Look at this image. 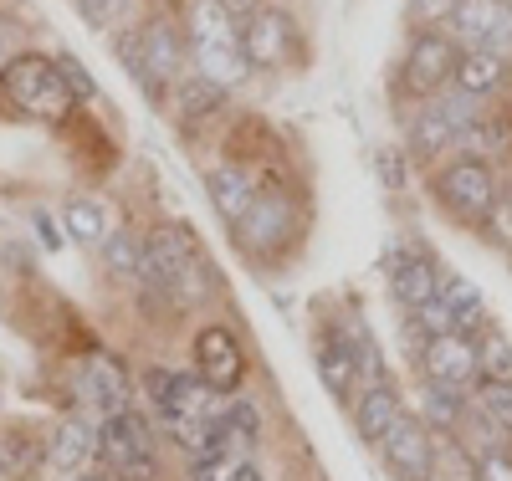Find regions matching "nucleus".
Returning a JSON list of instances; mask_svg holds the SVG:
<instances>
[{
	"label": "nucleus",
	"instance_id": "f257e3e1",
	"mask_svg": "<svg viewBox=\"0 0 512 481\" xmlns=\"http://www.w3.org/2000/svg\"><path fill=\"white\" fill-rule=\"evenodd\" d=\"M139 282L149 292H164L175 302H195L210 287V267L195 246L190 226H154L144 231V261H139Z\"/></svg>",
	"mask_w": 512,
	"mask_h": 481
},
{
	"label": "nucleus",
	"instance_id": "f03ea898",
	"mask_svg": "<svg viewBox=\"0 0 512 481\" xmlns=\"http://www.w3.org/2000/svg\"><path fill=\"white\" fill-rule=\"evenodd\" d=\"M431 200L451 215L456 226L466 231H487L492 210L502 200V180L487 159H472V154H451L431 169Z\"/></svg>",
	"mask_w": 512,
	"mask_h": 481
},
{
	"label": "nucleus",
	"instance_id": "7ed1b4c3",
	"mask_svg": "<svg viewBox=\"0 0 512 481\" xmlns=\"http://www.w3.org/2000/svg\"><path fill=\"white\" fill-rule=\"evenodd\" d=\"M0 98H6L11 113L36 118V123H62L77 108L72 87L57 72V57H41V52L6 57V67H0Z\"/></svg>",
	"mask_w": 512,
	"mask_h": 481
},
{
	"label": "nucleus",
	"instance_id": "20e7f679",
	"mask_svg": "<svg viewBox=\"0 0 512 481\" xmlns=\"http://www.w3.org/2000/svg\"><path fill=\"white\" fill-rule=\"evenodd\" d=\"M487 113L482 98H466L461 87H446V93H436L431 103H420L410 118H405V159L436 169L441 159L456 154V139L466 123H477Z\"/></svg>",
	"mask_w": 512,
	"mask_h": 481
},
{
	"label": "nucleus",
	"instance_id": "39448f33",
	"mask_svg": "<svg viewBox=\"0 0 512 481\" xmlns=\"http://www.w3.org/2000/svg\"><path fill=\"white\" fill-rule=\"evenodd\" d=\"M456 62H461V47L446 26H431V31H410L405 41V57H400V72H395V93L415 98V103H431L436 93H446L451 77H456Z\"/></svg>",
	"mask_w": 512,
	"mask_h": 481
},
{
	"label": "nucleus",
	"instance_id": "423d86ee",
	"mask_svg": "<svg viewBox=\"0 0 512 481\" xmlns=\"http://www.w3.org/2000/svg\"><path fill=\"white\" fill-rule=\"evenodd\" d=\"M139 47H144V77L139 87L149 98H169L175 93V82L190 77V36H185V21L175 11H154L139 21Z\"/></svg>",
	"mask_w": 512,
	"mask_h": 481
},
{
	"label": "nucleus",
	"instance_id": "0eeeda50",
	"mask_svg": "<svg viewBox=\"0 0 512 481\" xmlns=\"http://www.w3.org/2000/svg\"><path fill=\"white\" fill-rule=\"evenodd\" d=\"M98 446H103V461L118 481H159V461H154V430L139 410H123V415H108L98 425Z\"/></svg>",
	"mask_w": 512,
	"mask_h": 481
},
{
	"label": "nucleus",
	"instance_id": "6e6552de",
	"mask_svg": "<svg viewBox=\"0 0 512 481\" xmlns=\"http://www.w3.org/2000/svg\"><path fill=\"white\" fill-rule=\"evenodd\" d=\"M231 236H236V246L246 256L267 261L282 241L297 236V205H292V195L277 190V185H262V190H256V200L246 205V215L231 226Z\"/></svg>",
	"mask_w": 512,
	"mask_h": 481
},
{
	"label": "nucleus",
	"instance_id": "1a4fd4ad",
	"mask_svg": "<svg viewBox=\"0 0 512 481\" xmlns=\"http://www.w3.org/2000/svg\"><path fill=\"white\" fill-rule=\"evenodd\" d=\"M241 52H246L251 72H282L303 57V26H297L292 11L267 6L262 16H251L241 26Z\"/></svg>",
	"mask_w": 512,
	"mask_h": 481
},
{
	"label": "nucleus",
	"instance_id": "9d476101",
	"mask_svg": "<svg viewBox=\"0 0 512 481\" xmlns=\"http://www.w3.org/2000/svg\"><path fill=\"white\" fill-rule=\"evenodd\" d=\"M446 31L461 52H497L512 62V0H461Z\"/></svg>",
	"mask_w": 512,
	"mask_h": 481
},
{
	"label": "nucleus",
	"instance_id": "9b49d317",
	"mask_svg": "<svg viewBox=\"0 0 512 481\" xmlns=\"http://www.w3.org/2000/svg\"><path fill=\"white\" fill-rule=\"evenodd\" d=\"M379 456H384V471L395 481H436V441H431V425L420 415H400L395 430L379 441Z\"/></svg>",
	"mask_w": 512,
	"mask_h": 481
},
{
	"label": "nucleus",
	"instance_id": "f8f14e48",
	"mask_svg": "<svg viewBox=\"0 0 512 481\" xmlns=\"http://www.w3.org/2000/svg\"><path fill=\"white\" fill-rule=\"evenodd\" d=\"M195 374L205 379V389L216 395H236L246 379V348L226 323H210L195 333Z\"/></svg>",
	"mask_w": 512,
	"mask_h": 481
},
{
	"label": "nucleus",
	"instance_id": "ddd939ff",
	"mask_svg": "<svg viewBox=\"0 0 512 481\" xmlns=\"http://www.w3.org/2000/svg\"><path fill=\"white\" fill-rule=\"evenodd\" d=\"M420 369H425V379L451 384V389H472V384H482L477 338H466V333L431 338V343H425V354H420Z\"/></svg>",
	"mask_w": 512,
	"mask_h": 481
},
{
	"label": "nucleus",
	"instance_id": "4468645a",
	"mask_svg": "<svg viewBox=\"0 0 512 481\" xmlns=\"http://www.w3.org/2000/svg\"><path fill=\"white\" fill-rule=\"evenodd\" d=\"M384 272H390V297L405 313L441 297V267H436V256H425V251H395L384 261Z\"/></svg>",
	"mask_w": 512,
	"mask_h": 481
},
{
	"label": "nucleus",
	"instance_id": "2eb2a0df",
	"mask_svg": "<svg viewBox=\"0 0 512 481\" xmlns=\"http://www.w3.org/2000/svg\"><path fill=\"white\" fill-rule=\"evenodd\" d=\"M318 379H323V389L333 400H354L359 389H364V374H359V359H354V348H349V338H344V328H323L318 333Z\"/></svg>",
	"mask_w": 512,
	"mask_h": 481
},
{
	"label": "nucleus",
	"instance_id": "dca6fc26",
	"mask_svg": "<svg viewBox=\"0 0 512 481\" xmlns=\"http://www.w3.org/2000/svg\"><path fill=\"white\" fill-rule=\"evenodd\" d=\"M405 415V400H400V389L395 379H384V384H364L359 395H354V430H359V441L364 446H379L384 435L395 430V420Z\"/></svg>",
	"mask_w": 512,
	"mask_h": 481
},
{
	"label": "nucleus",
	"instance_id": "f3484780",
	"mask_svg": "<svg viewBox=\"0 0 512 481\" xmlns=\"http://www.w3.org/2000/svg\"><path fill=\"white\" fill-rule=\"evenodd\" d=\"M256 174L241 164V159H226V164H216V169H205V195H210V205H216V215L226 226H236L241 215H246V205L256 200Z\"/></svg>",
	"mask_w": 512,
	"mask_h": 481
},
{
	"label": "nucleus",
	"instance_id": "a211bd4d",
	"mask_svg": "<svg viewBox=\"0 0 512 481\" xmlns=\"http://www.w3.org/2000/svg\"><path fill=\"white\" fill-rule=\"evenodd\" d=\"M98 451V430L82 420V415H67L52 435H47V471L57 476H82V466L93 461Z\"/></svg>",
	"mask_w": 512,
	"mask_h": 481
},
{
	"label": "nucleus",
	"instance_id": "6ab92c4d",
	"mask_svg": "<svg viewBox=\"0 0 512 481\" xmlns=\"http://www.w3.org/2000/svg\"><path fill=\"white\" fill-rule=\"evenodd\" d=\"M77 389H82V400H88L103 420H108V415H123L128 400H134V389H128V374H123L118 359H108V354L88 359V369H82Z\"/></svg>",
	"mask_w": 512,
	"mask_h": 481
},
{
	"label": "nucleus",
	"instance_id": "aec40b11",
	"mask_svg": "<svg viewBox=\"0 0 512 481\" xmlns=\"http://www.w3.org/2000/svg\"><path fill=\"white\" fill-rule=\"evenodd\" d=\"M451 87H461L466 98H482L487 103V98L502 93V87H512V62L497 57V52H461Z\"/></svg>",
	"mask_w": 512,
	"mask_h": 481
},
{
	"label": "nucleus",
	"instance_id": "412c9836",
	"mask_svg": "<svg viewBox=\"0 0 512 481\" xmlns=\"http://www.w3.org/2000/svg\"><path fill=\"white\" fill-rule=\"evenodd\" d=\"M456 154H472V159H487L497 169V159H512V113H482L477 123L461 128L456 139Z\"/></svg>",
	"mask_w": 512,
	"mask_h": 481
},
{
	"label": "nucleus",
	"instance_id": "4be33fe9",
	"mask_svg": "<svg viewBox=\"0 0 512 481\" xmlns=\"http://www.w3.org/2000/svg\"><path fill=\"white\" fill-rule=\"evenodd\" d=\"M190 67L210 82H221V87H241L251 77V62L241 52V36L236 41H195L190 47Z\"/></svg>",
	"mask_w": 512,
	"mask_h": 481
},
{
	"label": "nucleus",
	"instance_id": "5701e85b",
	"mask_svg": "<svg viewBox=\"0 0 512 481\" xmlns=\"http://www.w3.org/2000/svg\"><path fill=\"white\" fill-rule=\"evenodd\" d=\"M169 98H175V118H180V123H205V118L226 113L231 87H221V82H210V77L190 72V77L175 82V93H169Z\"/></svg>",
	"mask_w": 512,
	"mask_h": 481
},
{
	"label": "nucleus",
	"instance_id": "b1692460",
	"mask_svg": "<svg viewBox=\"0 0 512 481\" xmlns=\"http://www.w3.org/2000/svg\"><path fill=\"white\" fill-rule=\"evenodd\" d=\"M466 410H472V400H466V389H451V384H436V379H425L420 384V420L431 425V435H451L461 430Z\"/></svg>",
	"mask_w": 512,
	"mask_h": 481
},
{
	"label": "nucleus",
	"instance_id": "393cba45",
	"mask_svg": "<svg viewBox=\"0 0 512 481\" xmlns=\"http://www.w3.org/2000/svg\"><path fill=\"white\" fill-rule=\"evenodd\" d=\"M441 297H446V308H451V318H456V333L477 338V333L487 328V302H482V287H477V282L441 272Z\"/></svg>",
	"mask_w": 512,
	"mask_h": 481
},
{
	"label": "nucleus",
	"instance_id": "a878e982",
	"mask_svg": "<svg viewBox=\"0 0 512 481\" xmlns=\"http://www.w3.org/2000/svg\"><path fill=\"white\" fill-rule=\"evenodd\" d=\"M180 21H185L190 47H195V41H236L241 36V26L216 6V0H190V6L180 11Z\"/></svg>",
	"mask_w": 512,
	"mask_h": 481
},
{
	"label": "nucleus",
	"instance_id": "bb28decb",
	"mask_svg": "<svg viewBox=\"0 0 512 481\" xmlns=\"http://www.w3.org/2000/svg\"><path fill=\"white\" fill-rule=\"evenodd\" d=\"M36 466H47V441H36L31 430H11L6 441H0V476L26 481Z\"/></svg>",
	"mask_w": 512,
	"mask_h": 481
},
{
	"label": "nucleus",
	"instance_id": "cd10ccee",
	"mask_svg": "<svg viewBox=\"0 0 512 481\" xmlns=\"http://www.w3.org/2000/svg\"><path fill=\"white\" fill-rule=\"evenodd\" d=\"M221 425H226V441H231V456H236V461H241V451H256V446H262V435H267L262 410H256L251 400H236V395H231Z\"/></svg>",
	"mask_w": 512,
	"mask_h": 481
},
{
	"label": "nucleus",
	"instance_id": "c85d7f7f",
	"mask_svg": "<svg viewBox=\"0 0 512 481\" xmlns=\"http://www.w3.org/2000/svg\"><path fill=\"white\" fill-rule=\"evenodd\" d=\"M62 226H67L72 241H88V246H103V241H108V215H103V205L88 200V195H72V200L62 205Z\"/></svg>",
	"mask_w": 512,
	"mask_h": 481
},
{
	"label": "nucleus",
	"instance_id": "c756f323",
	"mask_svg": "<svg viewBox=\"0 0 512 481\" xmlns=\"http://www.w3.org/2000/svg\"><path fill=\"white\" fill-rule=\"evenodd\" d=\"M139 261H144V236L139 231H108L103 241V267L118 282H139Z\"/></svg>",
	"mask_w": 512,
	"mask_h": 481
},
{
	"label": "nucleus",
	"instance_id": "7c9ffc66",
	"mask_svg": "<svg viewBox=\"0 0 512 481\" xmlns=\"http://www.w3.org/2000/svg\"><path fill=\"white\" fill-rule=\"evenodd\" d=\"M477 359H482V379L492 384H512V338L502 328H482L477 333Z\"/></svg>",
	"mask_w": 512,
	"mask_h": 481
},
{
	"label": "nucleus",
	"instance_id": "2f4dec72",
	"mask_svg": "<svg viewBox=\"0 0 512 481\" xmlns=\"http://www.w3.org/2000/svg\"><path fill=\"white\" fill-rule=\"evenodd\" d=\"M477 410H482V420H487L497 435H512V384L482 379V384H477Z\"/></svg>",
	"mask_w": 512,
	"mask_h": 481
},
{
	"label": "nucleus",
	"instance_id": "473e14b6",
	"mask_svg": "<svg viewBox=\"0 0 512 481\" xmlns=\"http://www.w3.org/2000/svg\"><path fill=\"white\" fill-rule=\"evenodd\" d=\"M461 0H405V26L410 31H431V26H451Z\"/></svg>",
	"mask_w": 512,
	"mask_h": 481
},
{
	"label": "nucleus",
	"instance_id": "72a5a7b5",
	"mask_svg": "<svg viewBox=\"0 0 512 481\" xmlns=\"http://www.w3.org/2000/svg\"><path fill=\"white\" fill-rule=\"evenodd\" d=\"M57 72H62V82L72 87V98H77V103H98V98H103V93H98V82H93V72L82 67L72 52H62V57H57Z\"/></svg>",
	"mask_w": 512,
	"mask_h": 481
},
{
	"label": "nucleus",
	"instance_id": "f704fd0d",
	"mask_svg": "<svg viewBox=\"0 0 512 481\" xmlns=\"http://www.w3.org/2000/svg\"><path fill=\"white\" fill-rule=\"evenodd\" d=\"M195 481H267L251 461H210V466H195Z\"/></svg>",
	"mask_w": 512,
	"mask_h": 481
},
{
	"label": "nucleus",
	"instance_id": "c9c22d12",
	"mask_svg": "<svg viewBox=\"0 0 512 481\" xmlns=\"http://www.w3.org/2000/svg\"><path fill=\"white\" fill-rule=\"evenodd\" d=\"M72 6H77V16L88 21L93 31H108V26L123 16V6H128V0H72Z\"/></svg>",
	"mask_w": 512,
	"mask_h": 481
},
{
	"label": "nucleus",
	"instance_id": "e433bc0d",
	"mask_svg": "<svg viewBox=\"0 0 512 481\" xmlns=\"http://www.w3.org/2000/svg\"><path fill=\"white\" fill-rule=\"evenodd\" d=\"M374 174H379V185L405 190V149H374Z\"/></svg>",
	"mask_w": 512,
	"mask_h": 481
},
{
	"label": "nucleus",
	"instance_id": "4c0bfd02",
	"mask_svg": "<svg viewBox=\"0 0 512 481\" xmlns=\"http://www.w3.org/2000/svg\"><path fill=\"white\" fill-rule=\"evenodd\" d=\"M477 481H512V451H482L477 456Z\"/></svg>",
	"mask_w": 512,
	"mask_h": 481
},
{
	"label": "nucleus",
	"instance_id": "58836bf2",
	"mask_svg": "<svg viewBox=\"0 0 512 481\" xmlns=\"http://www.w3.org/2000/svg\"><path fill=\"white\" fill-rule=\"evenodd\" d=\"M169 384H175V374H169V369H144V400H149L154 410H164Z\"/></svg>",
	"mask_w": 512,
	"mask_h": 481
},
{
	"label": "nucleus",
	"instance_id": "ea45409f",
	"mask_svg": "<svg viewBox=\"0 0 512 481\" xmlns=\"http://www.w3.org/2000/svg\"><path fill=\"white\" fill-rule=\"evenodd\" d=\"M216 6H221V11H226L236 26H246L251 16H262V11L272 6V0H216Z\"/></svg>",
	"mask_w": 512,
	"mask_h": 481
},
{
	"label": "nucleus",
	"instance_id": "a19ab883",
	"mask_svg": "<svg viewBox=\"0 0 512 481\" xmlns=\"http://www.w3.org/2000/svg\"><path fill=\"white\" fill-rule=\"evenodd\" d=\"M36 226H41V241H47V246H62V236H57V226L47 221V215H36Z\"/></svg>",
	"mask_w": 512,
	"mask_h": 481
},
{
	"label": "nucleus",
	"instance_id": "79ce46f5",
	"mask_svg": "<svg viewBox=\"0 0 512 481\" xmlns=\"http://www.w3.org/2000/svg\"><path fill=\"white\" fill-rule=\"evenodd\" d=\"M72 481H118L113 471H82V476H72Z\"/></svg>",
	"mask_w": 512,
	"mask_h": 481
},
{
	"label": "nucleus",
	"instance_id": "37998d69",
	"mask_svg": "<svg viewBox=\"0 0 512 481\" xmlns=\"http://www.w3.org/2000/svg\"><path fill=\"white\" fill-rule=\"evenodd\" d=\"M0 481H6V476H0Z\"/></svg>",
	"mask_w": 512,
	"mask_h": 481
}]
</instances>
